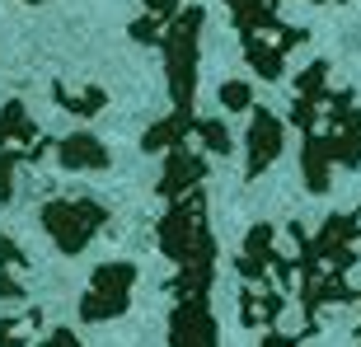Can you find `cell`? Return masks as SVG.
I'll use <instances>...</instances> for the list:
<instances>
[{"label": "cell", "instance_id": "cell-17", "mask_svg": "<svg viewBox=\"0 0 361 347\" xmlns=\"http://www.w3.org/2000/svg\"><path fill=\"white\" fill-rule=\"evenodd\" d=\"M28 160H38V155L33 150H0V202L14 197V169Z\"/></svg>", "mask_w": 361, "mask_h": 347}, {"label": "cell", "instance_id": "cell-13", "mask_svg": "<svg viewBox=\"0 0 361 347\" xmlns=\"http://www.w3.org/2000/svg\"><path fill=\"white\" fill-rule=\"evenodd\" d=\"M281 305H286V291H268V286H244L240 296V319L249 324V329H268L277 324Z\"/></svg>", "mask_w": 361, "mask_h": 347}, {"label": "cell", "instance_id": "cell-19", "mask_svg": "<svg viewBox=\"0 0 361 347\" xmlns=\"http://www.w3.org/2000/svg\"><path fill=\"white\" fill-rule=\"evenodd\" d=\"M0 272H14V277H24V272H28L24 249H19L10 235H0Z\"/></svg>", "mask_w": 361, "mask_h": 347}, {"label": "cell", "instance_id": "cell-4", "mask_svg": "<svg viewBox=\"0 0 361 347\" xmlns=\"http://www.w3.org/2000/svg\"><path fill=\"white\" fill-rule=\"evenodd\" d=\"M197 42H202V10L188 5L169 19L164 28V66H169V94H174L178 118H197L192 113V90H197Z\"/></svg>", "mask_w": 361, "mask_h": 347}, {"label": "cell", "instance_id": "cell-7", "mask_svg": "<svg viewBox=\"0 0 361 347\" xmlns=\"http://www.w3.org/2000/svg\"><path fill=\"white\" fill-rule=\"evenodd\" d=\"M235 267H240V277L249 281V286H263L268 281V272H277L281 286H291V263L272 249V226H254L249 230V240H244V254L235 258Z\"/></svg>", "mask_w": 361, "mask_h": 347}, {"label": "cell", "instance_id": "cell-16", "mask_svg": "<svg viewBox=\"0 0 361 347\" xmlns=\"http://www.w3.org/2000/svg\"><path fill=\"white\" fill-rule=\"evenodd\" d=\"M192 136H202V146L212 150V155H230V132H226V122H216V118H197V127H192Z\"/></svg>", "mask_w": 361, "mask_h": 347}, {"label": "cell", "instance_id": "cell-3", "mask_svg": "<svg viewBox=\"0 0 361 347\" xmlns=\"http://www.w3.org/2000/svg\"><path fill=\"white\" fill-rule=\"evenodd\" d=\"M226 5H230V14H235V28H240L249 66H254L263 80H281L286 52H291L295 42H305V33L277 24V0H226Z\"/></svg>", "mask_w": 361, "mask_h": 347}, {"label": "cell", "instance_id": "cell-23", "mask_svg": "<svg viewBox=\"0 0 361 347\" xmlns=\"http://www.w3.org/2000/svg\"><path fill=\"white\" fill-rule=\"evenodd\" d=\"M263 347H295V338H291V334H277V329H272V334L263 338Z\"/></svg>", "mask_w": 361, "mask_h": 347}, {"label": "cell", "instance_id": "cell-2", "mask_svg": "<svg viewBox=\"0 0 361 347\" xmlns=\"http://www.w3.org/2000/svg\"><path fill=\"white\" fill-rule=\"evenodd\" d=\"M291 240H295V263H300V310H305V334L319 329V310L334 300H352L348 291V267L357 263V240H361V221L357 216H329L324 230L310 240L305 230L291 221Z\"/></svg>", "mask_w": 361, "mask_h": 347}, {"label": "cell", "instance_id": "cell-12", "mask_svg": "<svg viewBox=\"0 0 361 347\" xmlns=\"http://www.w3.org/2000/svg\"><path fill=\"white\" fill-rule=\"evenodd\" d=\"M207 174V164L192 155V150H169V164H164V183H160V193L169 202H183V193H192L197 188V178Z\"/></svg>", "mask_w": 361, "mask_h": 347}, {"label": "cell", "instance_id": "cell-6", "mask_svg": "<svg viewBox=\"0 0 361 347\" xmlns=\"http://www.w3.org/2000/svg\"><path fill=\"white\" fill-rule=\"evenodd\" d=\"M132 286H136V267L132 263H104V267H94L90 291H85V300H80V319L85 324L118 319L122 310L132 305Z\"/></svg>", "mask_w": 361, "mask_h": 347}, {"label": "cell", "instance_id": "cell-1", "mask_svg": "<svg viewBox=\"0 0 361 347\" xmlns=\"http://www.w3.org/2000/svg\"><path fill=\"white\" fill-rule=\"evenodd\" d=\"M329 66L310 61L305 75L295 80L291 122L305 132L300 164H305V188L324 193L334 169H357L361 164V108L352 104L348 90H324Z\"/></svg>", "mask_w": 361, "mask_h": 347}, {"label": "cell", "instance_id": "cell-15", "mask_svg": "<svg viewBox=\"0 0 361 347\" xmlns=\"http://www.w3.org/2000/svg\"><path fill=\"white\" fill-rule=\"evenodd\" d=\"M38 324H42L38 310H28L24 319H0V347H28V338H33Z\"/></svg>", "mask_w": 361, "mask_h": 347}, {"label": "cell", "instance_id": "cell-14", "mask_svg": "<svg viewBox=\"0 0 361 347\" xmlns=\"http://www.w3.org/2000/svg\"><path fill=\"white\" fill-rule=\"evenodd\" d=\"M52 94H56V104L66 108V113H80V118H94V113L108 104L104 90H75V94H71L66 85H52Z\"/></svg>", "mask_w": 361, "mask_h": 347}, {"label": "cell", "instance_id": "cell-21", "mask_svg": "<svg viewBox=\"0 0 361 347\" xmlns=\"http://www.w3.org/2000/svg\"><path fill=\"white\" fill-rule=\"evenodd\" d=\"M38 347H85V343H80V338H75V334H71V329H52V334L42 338Z\"/></svg>", "mask_w": 361, "mask_h": 347}, {"label": "cell", "instance_id": "cell-8", "mask_svg": "<svg viewBox=\"0 0 361 347\" xmlns=\"http://www.w3.org/2000/svg\"><path fill=\"white\" fill-rule=\"evenodd\" d=\"M169 343L174 347H216V329H212V315H207V300L202 296H183L178 300Z\"/></svg>", "mask_w": 361, "mask_h": 347}, {"label": "cell", "instance_id": "cell-9", "mask_svg": "<svg viewBox=\"0 0 361 347\" xmlns=\"http://www.w3.org/2000/svg\"><path fill=\"white\" fill-rule=\"evenodd\" d=\"M277 155H281V122L272 118L268 108H258L254 122H249V160H244V174L258 178Z\"/></svg>", "mask_w": 361, "mask_h": 347}, {"label": "cell", "instance_id": "cell-11", "mask_svg": "<svg viewBox=\"0 0 361 347\" xmlns=\"http://www.w3.org/2000/svg\"><path fill=\"white\" fill-rule=\"evenodd\" d=\"M0 150H33V155H42V141H38V127L28 122L24 104L19 99H10L5 104V113H0Z\"/></svg>", "mask_w": 361, "mask_h": 347}, {"label": "cell", "instance_id": "cell-22", "mask_svg": "<svg viewBox=\"0 0 361 347\" xmlns=\"http://www.w3.org/2000/svg\"><path fill=\"white\" fill-rule=\"evenodd\" d=\"M146 14H155V19H164V24H169V19L178 14V0H146Z\"/></svg>", "mask_w": 361, "mask_h": 347}, {"label": "cell", "instance_id": "cell-18", "mask_svg": "<svg viewBox=\"0 0 361 347\" xmlns=\"http://www.w3.org/2000/svg\"><path fill=\"white\" fill-rule=\"evenodd\" d=\"M216 99H221V104H226L230 113H244V108L254 104V90H249L244 80H226L221 90H216Z\"/></svg>", "mask_w": 361, "mask_h": 347}, {"label": "cell", "instance_id": "cell-10", "mask_svg": "<svg viewBox=\"0 0 361 347\" xmlns=\"http://www.w3.org/2000/svg\"><path fill=\"white\" fill-rule=\"evenodd\" d=\"M56 160L66 164V169H108V146L99 141V136H90V132H71V136H61L56 141Z\"/></svg>", "mask_w": 361, "mask_h": 347}, {"label": "cell", "instance_id": "cell-20", "mask_svg": "<svg viewBox=\"0 0 361 347\" xmlns=\"http://www.w3.org/2000/svg\"><path fill=\"white\" fill-rule=\"evenodd\" d=\"M0 300H24V277L0 272Z\"/></svg>", "mask_w": 361, "mask_h": 347}, {"label": "cell", "instance_id": "cell-5", "mask_svg": "<svg viewBox=\"0 0 361 347\" xmlns=\"http://www.w3.org/2000/svg\"><path fill=\"white\" fill-rule=\"evenodd\" d=\"M108 226V212L94 197H52L42 207V230L52 235V244L61 254H80L90 249V240Z\"/></svg>", "mask_w": 361, "mask_h": 347}]
</instances>
